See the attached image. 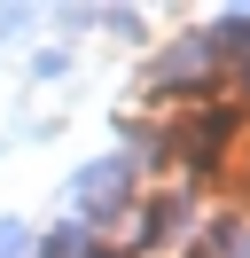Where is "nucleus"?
<instances>
[{"label":"nucleus","instance_id":"nucleus-1","mask_svg":"<svg viewBox=\"0 0 250 258\" xmlns=\"http://www.w3.org/2000/svg\"><path fill=\"white\" fill-rule=\"evenodd\" d=\"M71 211H78V227H102V219H117V211H133V157H94V164H78V180H71Z\"/></svg>","mask_w":250,"mask_h":258},{"label":"nucleus","instance_id":"nucleus-5","mask_svg":"<svg viewBox=\"0 0 250 258\" xmlns=\"http://www.w3.org/2000/svg\"><path fill=\"white\" fill-rule=\"evenodd\" d=\"M196 258H250V219H227L211 235V250H196Z\"/></svg>","mask_w":250,"mask_h":258},{"label":"nucleus","instance_id":"nucleus-4","mask_svg":"<svg viewBox=\"0 0 250 258\" xmlns=\"http://www.w3.org/2000/svg\"><path fill=\"white\" fill-rule=\"evenodd\" d=\"M39 258H94V227H78V219H62L55 235H47V250Z\"/></svg>","mask_w":250,"mask_h":258},{"label":"nucleus","instance_id":"nucleus-7","mask_svg":"<svg viewBox=\"0 0 250 258\" xmlns=\"http://www.w3.org/2000/svg\"><path fill=\"white\" fill-rule=\"evenodd\" d=\"M242 79H250V55H242Z\"/></svg>","mask_w":250,"mask_h":258},{"label":"nucleus","instance_id":"nucleus-3","mask_svg":"<svg viewBox=\"0 0 250 258\" xmlns=\"http://www.w3.org/2000/svg\"><path fill=\"white\" fill-rule=\"evenodd\" d=\"M188 211H196V196H156V204L141 211V227H133V250H164V242L188 227Z\"/></svg>","mask_w":250,"mask_h":258},{"label":"nucleus","instance_id":"nucleus-6","mask_svg":"<svg viewBox=\"0 0 250 258\" xmlns=\"http://www.w3.org/2000/svg\"><path fill=\"white\" fill-rule=\"evenodd\" d=\"M0 258H31V227L24 219H0Z\"/></svg>","mask_w":250,"mask_h":258},{"label":"nucleus","instance_id":"nucleus-2","mask_svg":"<svg viewBox=\"0 0 250 258\" xmlns=\"http://www.w3.org/2000/svg\"><path fill=\"white\" fill-rule=\"evenodd\" d=\"M227 55L211 47V32H188L180 47H164V63H149V86H188V79H211Z\"/></svg>","mask_w":250,"mask_h":258}]
</instances>
